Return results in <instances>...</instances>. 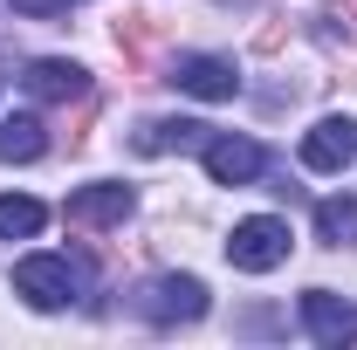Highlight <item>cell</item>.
Masks as SVG:
<instances>
[{
  "instance_id": "cell-1",
  "label": "cell",
  "mask_w": 357,
  "mask_h": 350,
  "mask_svg": "<svg viewBox=\"0 0 357 350\" xmlns=\"http://www.w3.org/2000/svg\"><path fill=\"white\" fill-rule=\"evenodd\" d=\"M227 261L241 268V275H268V268L289 261V220L275 213H255L234 227V241H227Z\"/></svg>"
},
{
  "instance_id": "cell-2",
  "label": "cell",
  "mask_w": 357,
  "mask_h": 350,
  "mask_svg": "<svg viewBox=\"0 0 357 350\" xmlns=\"http://www.w3.org/2000/svg\"><path fill=\"white\" fill-rule=\"evenodd\" d=\"M14 296H28L35 309H69L83 296V275L62 254H28V261H14Z\"/></svg>"
},
{
  "instance_id": "cell-3",
  "label": "cell",
  "mask_w": 357,
  "mask_h": 350,
  "mask_svg": "<svg viewBox=\"0 0 357 350\" xmlns=\"http://www.w3.org/2000/svg\"><path fill=\"white\" fill-rule=\"evenodd\" d=\"M137 316L144 323H199L206 316V282L199 275H158L137 289Z\"/></svg>"
},
{
  "instance_id": "cell-4",
  "label": "cell",
  "mask_w": 357,
  "mask_h": 350,
  "mask_svg": "<svg viewBox=\"0 0 357 350\" xmlns=\"http://www.w3.org/2000/svg\"><path fill=\"white\" fill-rule=\"evenodd\" d=\"M165 83H178L185 96H199V103H234L241 96V76H234L227 55H178Z\"/></svg>"
},
{
  "instance_id": "cell-5",
  "label": "cell",
  "mask_w": 357,
  "mask_h": 350,
  "mask_svg": "<svg viewBox=\"0 0 357 350\" xmlns=\"http://www.w3.org/2000/svg\"><path fill=\"white\" fill-rule=\"evenodd\" d=\"M303 165L310 172H344L357 165V117H316L303 137Z\"/></svg>"
},
{
  "instance_id": "cell-6",
  "label": "cell",
  "mask_w": 357,
  "mask_h": 350,
  "mask_svg": "<svg viewBox=\"0 0 357 350\" xmlns=\"http://www.w3.org/2000/svg\"><path fill=\"white\" fill-rule=\"evenodd\" d=\"M206 172H213V185H248L268 172V151L255 137H206Z\"/></svg>"
},
{
  "instance_id": "cell-7",
  "label": "cell",
  "mask_w": 357,
  "mask_h": 350,
  "mask_svg": "<svg viewBox=\"0 0 357 350\" xmlns=\"http://www.w3.org/2000/svg\"><path fill=\"white\" fill-rule=\"evenodd\" d=\"M303 330L316 344H351L357 337V303H344L337 289H310L303 296Z\"/></svg>"
},
{
  "instance_id": "cell-8",
  "label": "cell",
  "mask_w": 357,
  "mask_h": 350,
  "mask_svg": "<svg viewBox=\"0 0 357 350\" xmlns=\"http://www.w3.org/2000/svg\"><path fill=\"white\" fill-rule=\"evenodd\" d=\"M131 185H83V192H69V227H117V220L131 213Z\"/></svg>"
},
{
  "instance_id": "cell-9",
  "label": "cell",
  "mask_w": 357,
  "mask_h": 350,
  "mask_svg": "<svg viewBox=\"0 0 357 350\" xmlns=\"http://www.w3.org/2000/svg\"><path fill=\"white\" fill-rule=\"evenodd\" d=\"M28 96H42V103H69V96H89V76L76 62H62V55H42V62H28Z\"/></svg>"
},
{
  "instance_id": "cell-10",
  "label": "cell",
  "mask_w": 357,
  "mask_h": 350,
  "mask_svg": "<svg viewBox=\"0 0 357 350\" xmlns=\"http://www.w3.org/2000/svg\"><path fill=\"white\" fill-rule=\"evenodd\" d=\"M131 144L144 158H158V151H206V124H192V117H151Z\"/></svg>"
},
{
  "instance_id": "cell-11",
  "label": "cell",
  "mask_w": 357,
  "mask_h": 350,
  "mask_svg": "<svg viewBox=\"0 0 357 350\" xmlns=\"http://www.w3.org/2000/svg\"><path fill=\"white\" fill-rule=\"evenodd\" d=\"M42 151H48L42 117H7V124H0V158H7V165H35Z\"/></svg>"
},
{
  "instance_id": "cell-12",
  "label": "cell",
  "mask_w": 357,
  "mask_h": 350,
  "mask_svg": "<svg viewBox=\"0 0 357 350\" xmlns=\"http://www.w3.org/2000/svg\"><path fill=\"white\" fill-rule=\"evenodd\" d=\"M158 42H165V28H158L151 14H124V21H117V48H124V62H131V69H151Z\"/></svg>"
},
{
  "instance_id": "cell-13",
  "label": "cell",
  "mask_w": 357,
  "mask_h": 350,
  "mask_svg": "<svg viewBox=\"0 0 357 350\" xmlns=\"http://www.w3.org/2000/svg\"><path fill=\"white\" fill-rule=\"evenodd\" d=\"M42 227H48L42 199H28V192H7V199H0V241H28V234H42Z\"/></svg>"
},
{
  "instance_id": "cell-14",
  "label": "cell",
  "mask_w": 357,
  "mask_h": 350,
  "mask_svg": "<svg viewBox=\"0 0 357 350\" xmlns=\"http://www.w3.org/2000/svg\"><path fill=\"white\" fill-rule=\"evenodd\" d=\"M316 241L323 248H357V199H323L316 206Z\"/></svg>"
},
{
  "instance_id": "cell-15",
  "label": "cell",
  "mask_w": 357,
  "mask_h": 350,
  "mask_svg": "<svg viewBox=\"0 0 357 350\" xmlns=\"http://www.w3.org/2000/svg\"><path fill=\"white\" fill-rule=\"evenodd\" d=\"M14 7H21L28 21H48V14H62V0H14Z\"/></svg>"
},
{
  "instance_id": "cell-16",
  "label": "cell",
  "mask_w": 357,
  "mask_h": 350,
  "mask_svg": "<svg viewBox=\"0 0 357 350\" xmlns=\"http://www.w3.org/2000/svg\"><path fill=\"white\" fill-rule=\"evenodd\" d=\"M330 7H337V14L351 21V35H357V0H330Z\"/></svg>"
},
{
  "instance_id": "cell-17",
  "label": "cell",
  "mask_w": 357,
  "mask_h": 350,
  "mask_svg": "<svg viewBox=\"0 0 357 350\" xmlns=\"http://www.w3.org/2000/svg\"><path fill=\"white\" fill-rule=\"evenodd\" d=\"M220 7H255V0H220Z\"/></svg>"
},
{
  "instance_id": "cell-18",
  "label": "cell",
  "mask_w": 357,
  "mask_h": 350,
  "mask_svg": "<svg viewBox=\"0 0 357 350\" xmlns=\"http://www.w3.org/2000/svg\"><path fill=\"white\" fill-rule=\"evenodd\" d=\"M62 7H69V0H62Z\"/></svg>"
}]
</instances>
